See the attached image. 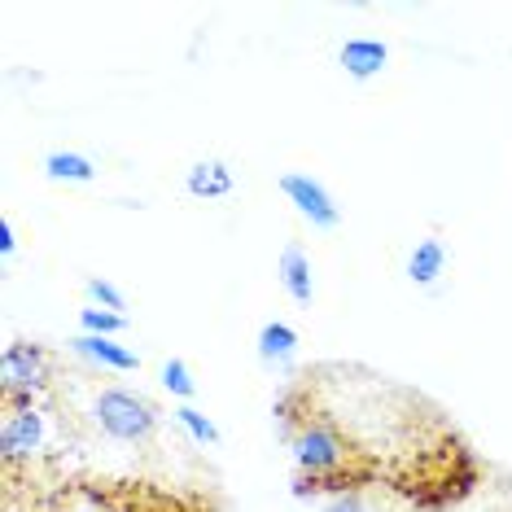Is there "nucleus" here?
<instances>
[{
	"label": "nucleus",
	"mask_w": 512,
	"mask_h": 512,
	"mask_svg": "<svg viewBox=\"0 0 512 512\" xmlns=\"http://www.w3.org/2000/svg\"><path fill=\"white\" fill-rule=\"evenodd\" d=\"M289 460L298 469V495L311 491H342V473L351 464V442L329 416H302L289 425Z\"/></svg>",
	"instance_id": "nucleus-1"
},
{
	"label": "nucleus",
	"mask_w": 512,
	"mask_h": 512,
	"mask_svg": "<svg viewBox=\"0 0 512 512\" xmlns=\"http://www.w3.org/2000/svg\"><path fill=\"white\" fill-rule=\"evenodd\" d=\"M92 425H97L101 438L119 442V447H145V442L158 438L162 429V412L145 399L141 390H127V386H106L92 394L88 407Z\"/></svg>",
	"instance_id": "nucleus-2"
},
{
	"label": "nucleus",
	"mask_w": 512,
	"mask_h": 512,
	"mask_svg": "<svg viewBox=\"0 0 512 512\" xmlns=\"http://www.w3.org/2000/svg\"><path fill=\"white\" fill-rule=\"evenodd\" d=\"M53 381V355L40 342H9L0 351V394L5 407L36 403Z\"/></svg>",
	"instance_id": "nucleus-3"
},
{
	"label": "nucleus",
	"mask_w": 512,
	"mask_h": 512,
	"mask_svg": "<svg viewBox=\"0 0 512 512\" xmlns=\"http://www.w3.org/2000/svg\"><path fill=\"white\" fill-rule=\"evenodd\" d=\"M49 447H53V416L40 403L5 407V421H0V460L31 464V460L49 456Z\"/></svg>",
	"instance_id": "nucleus-4"
},
{
	"label": "nucleus",
	"mask_w": 512,
	"mask_h": 512,
	"mask_svg": "<svg viewBox=\"0 0 512 512\" xmlns=\"http://www.w3.org/2000/svg\"><path fill=\"white\" fill-rule=\"evenodd\" d=\"M276 189L285 193V202L294 206L311 228L333 232L337 224H342V206H337V197L324 189V180H316L311 171H285V176L276 180Z\"/></svg>",
	"instance_id": "nucleus-5"
},
{
	"label": "nucleus",
	"mask_w": 512,
	"mask_h": 512,
	"mask_svg": "<svg viewBox=\"0 0 512 512\" xmlns=\"http://www.w3.org/2000/svg\"><path fill=\"white\" fill-rule=\"evenodd\" d=\"M337 62H342V71L351 79L368 84V79H377L390 66V44L377 40V36H351V40H342V49H337Z\"/></svg>",
	"instance_id": "nucleus-6"
},
{
	"label": "nucleus",
	"mask_w": 512,
	"mask_h": 512,
	"mask_svg": "<svg viewBox=\"0 0 512 512\" xmlns=\"http://www.w3.org/2000/svg\"><path fill=\"white\" fill-rule=\"evenodd\" d=\"M71 355L88 359V364L106 368V372H141V355L132 346H119V337H92V333H79L71 337Z\"/></svg>",
	"instance_id": "nucleus-7"
},
{
	"label": "nucleus",
	"mask_w": 512,
	"mask_h": 512,
	"mask_svg": "<svg viewBox=\"0 0 512 512\" xmlns=\"http://www.w3.org/2000/svg\"><path fill=\"white\" fill-rule=\"evenodd\" d=\"M232 189H237V171L224 158H202L184 171V193L197 202H224V197H232Z\"/></svg>",
	"instance_id": "nucleus-8"
},
{
	"label": "nucleus",
	"mask_w": 512,
	"mask_h": 512,
	"mask_svg": "<svg viewBox=\"0 0 512 512\" xmlns=\"http://www.w3.org/2000/svg\"><path fill=\"white\" fill-rule=\"evenodd\" d=\"M276 281L298 307H311L316 298V276H311V254L302 250V241H285L281 259H276Z\"/></svg>",
	"instance_id": "nucleus-9"
},
{
	"label": "nucleus",
	"mask_w": 512,
	"mask_h": 512,
	"mask_svg": "<svg viewBox=\"0 0 512 512\" xmlns=\"http://www.w3.org/2000/svg\"><path fill=\"white\" fill-rule=\"evenodd\" d=\"M442 272H447V246L438 237H421L412 254H407V281L416 289H434L442 281Z\"/></svg>",
	"instance_id": "nucleus-10"
},
{
	"label": "nucleus",
	"mask_w": 512,
	"mask_h": 512,
	"mask_svg": "<svg viewBox=\"0 0 512 512\" xmlns=\"http://www.w3.org/2000/svg\"><path fill=\"white\" fill-rule=\"evenodd\" d=\"M254 346H259V359L263 364H289V359L298 355V346H302V337L294 324H285V320H267L259 337H254Z\"/></svg>",
	"instance_id": "nucleus-11"
},
{
	"label": "nucleus",
	"mask_w": 512,
	"mask_h": 512,
	"mask_svg": "<svg viewBox=\"0 0 512 512\" xmlns=\"http://www.w3.org/2000/svg\"><path fill=\"white\" fill-rule=\"evenodd\" d=\"M44 176L53 184H92L97 180V162L79 154V149H53V154H44Z\"/></svg>",
	"instance_id": "nucleus-12"
},
{
	"label": "nucleus",
	"mask_w": 512,
	"mask_h": 512,
	"mask_svg": "<svg viewBox=\"0 0 512 512\" xmlns=\"http://www.w3.org/2000/svg\"><path fill=\"white\" fill-rule=\"evenodd\" d=\"M171 421H176L184 434L197 442V447H219V442H224V438H219V425L202 412V407H193V403H176V407H171Z\"/></svg>",
	"instance_id": "nucleus-13"
},
{
	"label": "nucleus",
	"mask_w": 512,
	"mask_h": 512,
	"mask_svg": "<svg viewBox=\"0 0 512 512\" xmlns=\"http://www.w3.org/2000/svg\"><path fill=\"white\" fill-rule=\"evenodd\" d=\"M162 390H167L176 403H193L197 399V377H193V368L184 364L180 355H171L167 364H162Z\"/></svg>",
	"instance_id": "nucleus-14"
},
{
	"label": "nucleus",
	"mask_w": 512,
	"mask_h": 512,
	"mask_svg": "<svg viewBox=\"0 0 512 512\" xmlns=\"http://www.w3.org/2000/svg\"><path fill=\"white\" fill-rule=\"evenodd\" d=\"M79 329L84 333H92V337H119V333H127V316L123 311H106V307H88L79 311Z\"/></svg>",
	"instance_id": "nucleus-15"
},
{
	"label": "nucleus",
	"mask_w": 512,
	"mask_h": 512,
	"mask_svg": "<svg viewBox=\"0 0 512 512\" xmlns=\"http://www.w3.org/2000/svg\"><path fill=\"white\" fill-rule=\"evenodd\" d=\"M84 294L92 307H106V311H127V298H123V289L106 281V276H88L84 281Z\"/></svg>",
	"instance_id": "nucleus-16"
},
{
	"label": "nucleus",
	"mask_w": 512,
	"mask_h": 512,
	"mask_svg": "<svg viewBox=\"0 0 512 512\" xmlns=\"http://www.w3.org/2000/svg\"><path fill=\"white\" fill-rule=\"evenodd\" d=\"M320 512H372V499L359 491V486H342V491H329V495H324Z\"/></svg>",
	"instance_id": "nucleus-17"
},
{
	"label": "nucleus",
	"mask_w": 512,
	"mask_h": 512,
	"mask_svg": "<svg viewBox=\"0 0 512 512\" xmlns=\"http://www.w3.org/2000/svg\"><path fill=\"white\" fill-rule=\"evenodd\" d=\"M0 254H5V259L18 254V232H14V219L9 215H0Z\"/></svg>",
	"instance_id": "nucleus-18"
}]
</instances>
